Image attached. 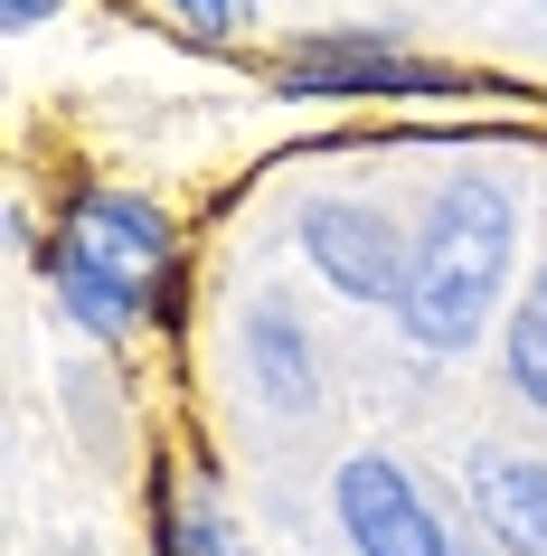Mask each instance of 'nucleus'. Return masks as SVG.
Masks as SVG:
<instances>
[{"instance_id": "f8f14e48", "label": "nucleus", "mask_w": 547, "mask_h": 556, "mask_svg": "<svg viewBox=\"0 0 547 556\" xmlns=\"http://www.w3.org/2000/svg\"><path fill=\"white\" fill-rule=\"evenodd\" d=\"M66 0H0V20H10V29H38V20H58Z\"/></svg>"}, {"instance_id": "1a4fd4ad", "label": "nucleus", "mask_w": 547, "mask_h": 556, "mask_svg": "<svg viewBox=\"0 0 547 556\" xmlns=\"http://www.w3.org/2000/svg\"><path fill=\"white\" fill-rule=\"evenodd\" d=\"M500 368H510V387H519V396H529V406L547 415V274H529V293H519Z\"/></svg>"}, {"instance_id": "9b49d317", "label": "nucleus", "mask_w": 547, "mask_h": 556, "mask_svg": "<svg viewBox=\"0 0 547 556\" xmlns=\"http://www.w3.org/2000/svg\"><path fill=\"white\" fill-rule=\"evenodd\" d=\"M171 10L189 20V29H227V20H236V0H171Z\"/></svg>"}, {"instance_id": "6e6552de", "label": "nucleus", "mask_w": 547, "mask_h": 556, "mask_svg": "<svg viewBox=\"0 0 547 556\" xmlns=\"http://www.w3.org/2000/svg\"><path fill=\"white\" fill-rule=\"evenodd\" d=\"M246 350H256V378H264V396H274V406L312 415V396H321L312 340H302V321H293L284 302H256V312H246Z\"/></svg>"}, {"instance_id": "7ed1b4c3", "label": "nucleus", "mask_w": 547, "mask_h": 556, "mask_svg": "<svg viewBox=\"0 0 547 556\" xmlns=\"http://www.w3.org/2000/svg\"><path fill=\"white\" fill-rule=\"evenodd\" d=\"M331 509H340V538L359 556H462L453 538H444V509H434V500L406 481V463H387V453H349L340 481H331Z\"/></svg>"}, {"instance_id": "0eeeda50", "label": "nucleus", "mask_w": 547, "mask_h": 556, "mask_svg": "<svg viewBox=\"0 0 547 556\" xmlns=\"http://www.w3.org/2000/svg\"><path fill=\"white\" fill-rule=\"evenodd\" d=\"M48 283H58L66 321L95 330V340H123V330L142 321V283H133V274H114V264H95V255H76V245H58V255H48Z\"/></svg>"}, {"instance_id": "20e7f679", "label": "nucleus", "mask_w": 547, "mask_h": 556, "mask_svg": "<svg viewBox=\"0 0 547 556\" xmlns=\"http://www.w3.org/2000/svg\"><path fill=\"white\" fill-rule=\"evenodd\" d=\"M58 245H76V255L95 264H114V274H133V283H161L179 255V227H171V207L161 199H133V189H76L58 217Z\"/></svg>"}, {"instance_id": "9d476101", "label": "nucleus", "mask_w": 547, "mask_h": 556, "mask_svg": "<svg viewBox=\"0 0 547 556\" xmlns=\"http://www.w3.org/2000/svg\"><path fill=\"white\" fill-rule=\"evenodd\" d=\"M171 556H256V547H246L236 519L199 491V500H179V509H171Z\"/></svg>"}, {"instance_id": "f03ea898", "label": "nucleus", "mask_w": 547, "mask_h": 556, "mask_svg": "<svg viewBox=\"0 0 547 556\" xmlns=\"http://www.w3.org/2000/svg\"><path fill=\"white\" fill-rule=\"evenodd\" d=\"M293 236H302V255H312V274L331 283V293H349V302H387V312L406 302L415 236H406L377 199H312L302 217H293Z\"/></svg>"}, {"instance_id": "39448f33", "label": "nucleus", "mask_w": 547, "mask_h": 556, "mask_svg": "<svg viewBox=\"0 0 547 556\" xmlns=\"http://www.w3.org/2000/svg\"><path fill=\"white\" fill-rule=\"evenodd\" d=\"M462 76L434 58H406L397 38H312L284 66V94H453Z\"/></svg>"}, {"instance_id": "423d86ee", "label": "nucleus", "mask_w": 547, "mask_h": 556, "mask_svg": "<svg viewBox=\"0 0 547 556\" xmlns=\"http://www.w3.org/2000/svg\"><path fill=\"white\" fill-rule=\"evenodd\" d=\"M472 519L500 556H547V453H472Z\"/></svg>"}, {"instance_id": "f257e3e1", "label": "nucleus", "mask_w": 547, "mask_h": 556, "mask_svg": "<svg viewBox=\"0 0 547 556\" xmlns=\"http://www.w3.org/2000/svg\"><path fill=\"white\" fill-rule=\"evenodd\" d=\"M510 264H519V199L482 170L444 179L415 227V264H406V302H397L406 340L434 358L472 350L510 293Z\"/></svg>"}]
</instances>
